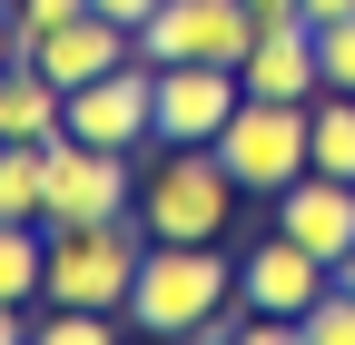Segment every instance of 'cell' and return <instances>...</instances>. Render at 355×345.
Returning a JSON list of instances; mask_svg holds the SVG:
<instances>
[{"label": "cell", "mask_w": 355, "mask_h": 345, "mask_svg": "<svg viewBox=\"0 0 355 345\" xmlns=\"http://www.w3.org/2000/svg\"><path fill=\"white\" fill-rule=\"evenodd\" d=\"M227 306H237V256H227V237H217V247L148 237L139 286H128V306H119V316L139 326V335H158V345H178V335H207Z\"/></svg>", "instance_id": "cell-1"}, {"label": "cell", "mask_w": 355, "mask_h": 345, "mask_svg": "<svg viewBox=\"0 0 355 345\" xmlns=\"http://www.w3.org/2000/svg\"><path fill=\"white\" fill-rule=\"evenodd\" d=\"M237 207H247V188L227 178L217 148H168L139 178V207H128V218H139L148 237H178V247H217L237 227Z\"/></svg>", "instance_id": "cell-2"}, {"label": "cell", "mask_w": 355, "mask_h": 345, "mask_svg": "<svg viewBox=\"0 0 355 345\" xmlns=\"http://www.w3.org/2000/svg\"><path fill=\"white\" fill-rule=\"evenodd\" d=\"M139 207V178H128V148L99 139H40V227H99Z\"/></svg>", "instance_id": "cell-3"}, {"label": "cell", "mask_w": 355, "mask_h": 345, "mask_svg": "<svg viewBox=\"0 0 355 345\" xmlns=\"http://www.w3.org/2000/svg\"><path fill=\"white\" fill-rule=\"evenodd\" d=\"M207 148L227 158V178L247 188V207H266L277 188L306 178V99H257V89H247Z\"/></svg>", "instance_id": "cell-4"}, {"label": "cell", "mask_w": 355, "mask_h": 345, "mask_svg": "<svg viewBox=\"0 0 355 345\" xmlns=\"http://www.w3.org/2000/svg\"><path fill=\"white\" fill-rule=\"evenodd\" d=\"M128 39H139L148 69H168V60H227L237 69L247 39H257V10H247V0H158Z\"/></svg>", "instance_id": "cell-5"}, {"label": "cell", "mask_w": 355, "mask_h": 345, "mask_svg": "<svg viewBox=\"0 0 355 345\" xmlns=\"http://www.w3.org/2000/svg\"><path fill=\"white\" fill-rule=\"evenodd\" d=\"M69 139H99V148H148L158 139V69L148 60H119L99 79H79L69 109H60Z\"/></svg>", "instance_id": "cell-6"}, {"label": "cell", "mask_w": 355, "mask_h": 345, "mask_svg": "<svg viewBox=\"0 0 355 345\" xmlns=\"http://www.w3.org/2000/svg\"><path fill=\"white\" fill-rule=\"evenodd\" d=\"M326 286H336V267H326V256H306L286 227H257V237L237 247V306H257L266 326H296Z\"/></svg>", "instance_id": "cell-7"}, {"label": "cell", "mask_w": 355, "mask_h": 345, "mask_svg": "<svg viewBox=\"0 0 355 345\" xmlns=\"http://www.w3.org/2000/svg\"><path fill=\"white\" fill-rule=\"evenodd\" d=\"M237 99H247V79L227 60H168L158 69V148H207Z\"/></svg>", "instance_id": "cell-8"}, {"label": "cell", "mask_w": 355, "mask_h": 345, "mask_svg": "<svg viewBox=\"0 0 355 345\" xmlns=\"http://www.w3.org/2000/svg\"><path fill=\"white\" fill-rule=\"evenodd\" d=\"M266 227H286L306 256L345 267V256H355V178H326V168H306L296 188H277V197H266Z\"/></svg>", "instance_id": "cell-9"}, {"label": "cell", "mask_w": 355, "mask_h": 345, "mask_svg": "<svg viewBox=\"0 0 355 345\" xmlns=\"http://www.w3.org/2000/svg\"><path fill=\"white\" fill-rule=\"evenodd\" d=\"M237 79L257 99H316L326 89V60H316V30H306L296 10L286 20H257V39H247V60H237Z\"/></svg>", "instance_id": "cell-10"}, {"label": "cell", "mask_w": 355, "mask_h": 345, "mask_svg": "<svg viewBox=\"0 0 355 345\" xmlns=\"http://www.w3.org/2000/svg\"><path fill=\"white\" fill-rule=\"evenodd\" d=\"M119 60H139V39H128L109 10H79V20H60V30L30 50V69H50L60 89H79V79H99V69H119Z\"/></svg>", "instance_id": "cell-11"}, {"label": "cell", "mask_w": 355, "mask_h": 345, "mask_svg": "<svg viewBox=\"0 0 355 345\" xmlns=\"http://www.w3.org/2000/svg\"><path fill=\"white\" fill-rule=\"evenodd\" d=\"M60 109H69V89H60V79L50 69H30V60H10V69H0V139H60Z\"/></svg>", "instance_id": "cell-12"}, {"label": "cell", "mask_w": 355, "mask_h": 345, "mask_svg": "<svg viewBox=\"0 0 355 345\" xmlns=\"http://www.w3.org/2000/svg\"><path fill=\"white\" fill-rule=\"evenodd\" d=\"M306 168L355 178V99L345 89H316V99H306Z\"/></svg>", "instance_id": "cell-13"}, {"label": "cell", "mask_w": 355, "mask_h": 345, "mask_svg": "<svg viewBox=\"0 0 355 345\" xmlns=\"http://www.w3.org/2000/svg\"><path fill=\"white\" fill-rule=\"evenodd\" d=\"M40 267H50V227H0V296H10V306H30L40 296Z\"/></svg>", "instance_id": "cell-14"}, {"label": "cell", "mask_w": 355, "mask_h": 345, "mask_svg": "<svg viewBox=\"0 0 355 345\" xmlns=\"http://www.w3.org/2000/svg\"><path fill=\"white\" fill-rule=\"evenodd\" d=\"M40 227V148L30 139H0V227Z\"/></svg>", "instance_id": "cell-15"}, {"label": "cell", "mask_w": 355, "mask_h": 345, "mask_svg": "<svg viewBox=\"0 0 355 345\" xmlns=\"http://www.w3.org/2000/svg\"><path fill=\"white\" fill-rule=\"evenodd\" d=\"M30 335H40V345H109V335H119V306H40Z\"/></svg>", "instance_id": "cell-16"}, {"label": "cell", "mask_w": 355, "mask_h": 345, "mask_svg": "<svg viewBox=\"0 0 355 345\" xmlns=\"http://www.w3.org/2000/svg\"><path fill=\"white\" fill-rule=\"evenodd\" d=\"M296 345H355V286H345V276L296 316Z\"/></svg>", "instance_id": "cell-17"}, {"label": "cell", "mask_w": 355, "mask_h": 345, "mask_svg": "<svg viewBox=\"0 0 355 345\" xmlns=\"http://www.w3.org/2000/svg\"><path fill=\"white\" fill-rule=\"evenodd\" d=\"M316 60H326V89H345V99H355V20L316 30Z\"/></svg>", "instance_id": "cell-18"}, {"label": "cell", "mask_w": 355, "mask_h": 345, "mask_svg": "<svg viewBox=\"0 0 355 345\" xmlns=\"http://www.w3.org/2000/svg\"><path fill=\"white\" fill-rule=\"evenodd\" d=\"M296 20L306 30H336V20H355V0H296Z\"/></svg>", "instance_id": "cell-19"}, {"label": "cell", "mask_w": 355, "mask_h": 345, "mask_svg": "<svg viewBox=\"0 0 355 345\" xmlns=\"http://www.w3.org/2000/svg\"><path fill=\"white\" fill-rule=\"evenodd\" d=\"M89 10H109V20H119V30H139V20H148V10H158V0H89Z\"/></svg>", "instance_id": "cell-20"}, {"label": "cell", "mask_w": 355, "mask_h": 345, "mask_svg": "<svg viewBox=\"0 0 355 345\" xmlns=\"http://www.w3.org/2000/svg\"><path fill=\"white\" fill-rule=\"evenodd\" d=\"M30 326H20V306H10V296H0V345H20Z\"/></svg>", "instance_id": "cell-21"}, {"label": "cell", "mask_w": 355, "mask_h": 345, "mask_svg": "<svg viewBox=\"0 0 355 345\" xmlns=\"http://www.w3.org/2000/svg\"><path fill=\"white\" fill-rule=\"evenodd\" d=\"M247 10H257V20H286V10H296V0H247Z\"/></svg>", "instance_id": "cell-22"}, {"label": "cell", "mask_w": 355, "mask_h": 345, "mask_svg": "<svg viewBox=\"0 0 355 345\" xmlns=\"http://www.w3.org/2000/svg\"><path fill=\"white\" fill-rule=\"evenodd\" d=\"M0 69H10V10H0Z\"/></svg>", "instance_id": "cell-23"}, {"label": "cell", "mask_w": 355, "mask_h": 345, "mask_svg": "<svg viewBox=\"0 0 355 345\" xmlns=\"http://www.w3.org/2000/svg\"><path fill=\"white\" fill-rule=\"evenodd\" d=\"M336 276H345V286H355V256H345V267H336Z\"/></svg>", "instance_id": "cell-24"}]
</instances>
